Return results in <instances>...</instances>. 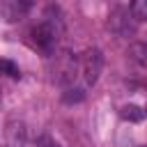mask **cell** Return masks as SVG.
Listing matches in <instances>:
<instances>
[{"mask_svg":"<svg viewBox=\"0 0 147 147\" xmlns=\"http://www.w3.org/2000/svg\"><path fill=\"white\" fill-rule=\"evenodd\" d=\"M57 37H60V25L53 18H48V16L32 28V41H34V46L39 51L48 53V55L53 53V48L57 44Z\"/></svg>","mask_w":147,"mask_h":147,"instance_id":"obj_1","label":"cell"},{"mask_svg":"<svg viewBox=\"0 0 147 147\" xmlns=\"http://www.w3.org/2000/svg\"><path fill=\"white\" fill-rule=\"evenodd\" d=\"M103 69V53L99 48H90L80 60V74L85 80V87H94Z\"/></svg>","mask_w":147,"mask_h":147,"instance_id":"obj_2","label":"cell"},{"mask_svg":"<svg viewBox=\"0 0 147 147\" xmlns=\"http://www.w3.org/2000/svg\"><path fill=\"white\" fill-rule=\"evenodd\" d=\"M32 0H0V18L5 23H18L28 16Z\"/></svg>","mask_w":147,"mask_h":147,"instance_id":"obj_3","label":"cell"},{"mask_svg":"<svg viewBox=\"0 0 147 147\" xmlns=\"http://www.w3.org/2000/svg\"><path fill=\"white\" fill-rule=\"evenodd\" d=\"M76 69H78V57L74 55V53H62L60 57H57V80L60 83H71L74 80V76H76Z\"/></svg>","mask_w":147,"mask_h":147,"instance_id":"obj_4","label":"cell"},{"mask_svg":"<svg viewBox=\"0 0 147 147\" xmlns=\"http://www.w3.org/2000/svg\"><path fill=\"white\" fill-rule=\"evenodd\" d=\"M119 115H122L124 119H129V122H140V119L145 117V110H142L140 106H136V103H126V106H122Z\"/></svg>","mask_w":147,"mask_h":147,"instance_id":"obj_5","label":"cell"},{"mask_svg":"<svg viewBox=\"0 0 147 147\" xmlns=\"http://www.w3.org/2000/svg\"><path fill=\"white\" fill-rule=\"evenodd\" d=\"M129 55L133 62L147 67V44H131L129 46Z\"/></svg>","mask_w":147,"mask_h":147,"instance_id":"obj_6","label":"cell"},{"mask_svg":"<svg viewBox=\"0 0 147 147\" xmlns=\"http://www.w3.org/2000/svg\"><path fill=\"white\" fill-rule=\"evenodd\" d=\"M25 145V131H23V126L18 124H14L11 129H9V147H23Z\"/></svg>","mask_w":147,"mask_h":147,"instance_id":"obj_7","label":"cell"},{"mask_svg":"<svg viewBox=\"0 0 147 147\" xmlns=\"http://www.w3.org/2000/svg\"><path fill=\"white\" fill-rule=\"evenodd\" d=\"M131 16L136 21H147V0H131Z\"/></svg>","mask_w":147,"mask_h":147,"instance_id":"obj_8","label":"cell"},{"mask_svg":"<svg viewBox=\"0 0 147 147\" xmlns=\"http://www.w3.org/2000/svg\"><path fill=\"white\" fill-rule=\"evenodd\" d=\"M0 71H7V76L18 78V67L11 64V62H7V60H0Z\"/></svg>","mask_w":147,"mask_h":147,"instance_id":"obj_9","label":"cell"},{"mask_svg":"<svg viewBox=\"0 0 147 147\" xmlns=\"http://www.w3.org/2000/svg\"><path fill=\"white\" fill-rule=\"evenodd\" d=\"M37 147H60V142H57L55 138H51L48 133H44V136H39V142H37Z\"/></svg>","mask_w":147,"mask_h":147,"instance_id":"obj_10","label":"cell"},{"mask_svg":"<svg viewBox=\"0 0 147 147\" xmlns=\"http://www.w3.org/2000/svg\"><path fill=\"white\" fill-rule=\"evenodd\" d=\"M145 115H147V103H145Z\"/></svg>","mask_w":147,"mask_h":147,"instance_id":"obj_11","label":"cell"}]
</instances>
